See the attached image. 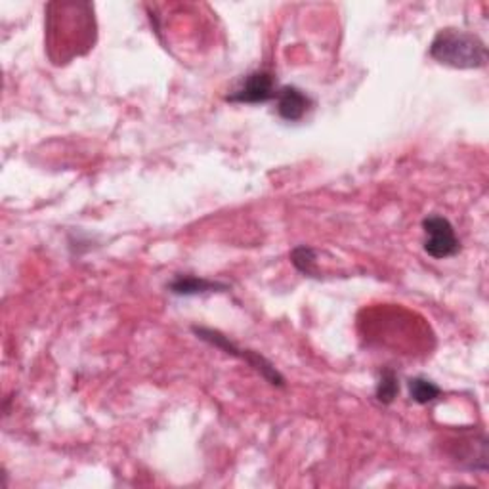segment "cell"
Returning <instances> with one entry per match:
<instances>
[{"instance_id":"1","label":"cell","mask_w":489,"mask_h":489,"mask_svg":"<svg viewBox=\"0 0 489 489\" xmlns=\"http://www.w3.org/2000/svg\"><path fill=\"white\" fill-rule=\"evenodd\" d=\"M429 54L441 66L453 69H480L487 63L485 42L475 33L453 27L439 31Z\"/></svg>"},{"instance_id":"2","label":"cell","mask_w":489,"mask_h":489,"mask_svg":"<svg viewBox=\"0 0 489 489\" xmlns=\"http://www.w3.org/2000/svg\"><path fill=\"white\" fill-rule=\"evenodd\" d=\"M194 335L207 342L211 346H214V349L222 350L224 354L231 356V358H238L241 361H245V364H249L252 369H255L257 373H260L262 378H266L267 383H270L272 386H279L283 388L285 386V378H283V375L274 367L272 361H267L264 356H260L258 352L255 350H249V349H240L238 344H235L233 340H230V337L222 335L220 331L216 329H211V327H199V325H194L192 327Z\"/></svg>"},{"instance_id":"3","label":"cell","mask_w":489,"mask_h":489,"mask_svg":"<svg viewBox=\"0 0 489 489\" xmlns=\"http://www.w3.org/2000/svg\"><path fill=\"white\" fill-rule=\"evenodd\" d=\"M422 230H424V250L427 255L441 260L455 257L457 252L461 250V243L457 240L455 228L444 216H429L422 220Z\"/></svg>"},{"instance_id":"4","label":"cell","mask_w":489,"mask_h":489,"mask_svg":"<svg viewBox=\"0 0 489 489\" xmlns=\"http://www.w3.org/2000/svg\"><path fill=\"white\" fill-rule=\"evenodd\" d=\"M277 96L276 77L267 71L250 73L243 85L226 98L231 104H266Z\"/></svg>"},{"instance_id":"5","label":"cell","mask_w":489,"mask_h":489,"mask_svg":"<svg viewBox=\"0 0 489 489\" xmlns=\"http://www.w3.org/2000/svg\"><path fill=\"white\" fill-rule=\"evenodd\" d=\"M455 461L468 470H487V438L484 432L476 436H466L457 441V451L453 453Z\"/></svg>"},{"instance_id":"6","label":"cell","mask_w":489,"mask_h":489,"mask_svg":"<svg viewBox=\"0 0 489 489\" xmlns=\"http://www.w3.org/2000/svg\"><path fill=\"white\" fill-rule=\"evenodd\" d=\"M277 113L283 121L298 122L310 112L312 100L308 94L296 86H281L277 90Z\"/></svg>"},{"instance_id":"7","label":"cell","mask_w":489,"mask_h":489,"mask_svg":"<svg viewBox=\"0 0 489 489\" xmlns=\"http://www.w3.org/2000/svg\"><path fill=\"white\" fill-rule=\"evenodd\" d=\"M228 285L218 281H211L204 277L197 276H177L168 283V291L172 294L178 296H195V294H204V293H213V291H226Z\"/></svg>"},{"instance_id":"8","label":"cell","mask_w":489,"mask_h":489,"mask_svg":"<svg viewBox=\"0 0 489 489\" xmlns=\"http://www.w3.org/2000/svg\"><path fill=\"white\" fill-rule=\"evenodd\" d=\"M409 394H412V400L421 403V405H427L434 400H438L441 396V388L429 381V378L424 376H415L409 381Z\"/></svg>"},{"instance_id":"9","label":"cell","mask_w":489,"mask_h":489,"mask_svg":"<svg viewBox=\"0 0 489 489\" xmlns=\"http://www.w3.org/2000/svg\"><path fill=\"white\" fill-rule=\"evenodd\" d=\"M398 394H400L398 375L394 373L392 369H385L381 375V381H378V385H376V392H375L376 400L385 405H390L394 400L398 398Z\"/></svg>"},{"instance_id":"10","label":"cell","mask_w":489,"mask_h":489,"mask_svg":"<svg viewBox=\"0 0 489 489\" xmlns=\"http://www.w3.org/2000/svg\"><path fill=\"white\" fill-rule=\"evenodd\" d=\"M315 258H318V252H315L312 247H306V245L296 247L291 252L293 266L304 276L313 277L315 274H318V267H315V262H318V260H315Z\"/></svg>"}]
</instances>
